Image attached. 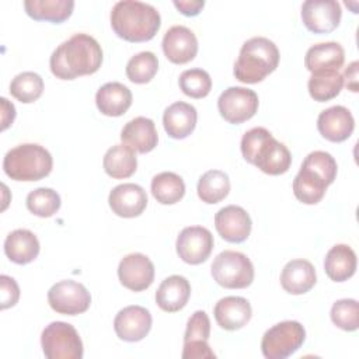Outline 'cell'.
<instances>
[{
    "label": "cell",
    "mask_w": 359,
    "mask_h": 359,
    "mask_svg": "<svg viewBox=\"0 0 359 359\" xmlns=\"http://www.w3.org/2000/svg\"><path fill=\"white\" fill-rule=\"evenodd\" d=\"M151 314L142 306H126L118 311L114 320V330L119 339L126 342L142 341L151 328Z\"/></svg>",
    "instance_id": "obj_14"
},
{
    "label": "cell",
    "mask_w": 359,
    "mask_h": 359,
    "mask_svg": "<svg viewBox=\"0 0 359 359\" xmlns=\"http://www.w3.org/2000/svg\"><path fill=\"white\" fill-rule=\"evenodd\" d=\"M108 203L116 216L130 219L143 213L147 206V195L137 184H119L109 192Z\"/></svg>",
    "instance_id": "obj_17"
},
{
    "label": "cell",
    "mask_w": 359,
    "mask_h": 359,
    "mask_svg": "<svg viewBox=\"0 0 359 359\" xmlns=\"http://www.w3.org/2000/svg\"><path fill=\"white\" fill-rule=\"evenodd\" d=\"M95 104L101 114L107 116H121L132 105V93L125 84L109 81L98 88Z\"/></svg>",
    "instance_id": "obj_25"
},
{
    "label": "cell",
    "mask_w": 359,
    "mask_h": 359,
    "mask_svg": "<svg viewBox=\"0 0 359 359\" xmlns=\"http://www.w3.org/2000/svg\"><path fill=\"white\" fill-rule=\"evenodd\" d=\"M118 278L126 289L143 292L154 280V265L150 258L142 252L128 254L118 265Z\"/></svg>",
    "instance_id": "obj_13"
},
{
    "label": "cell",
    "mask_w": 359,
    "mask_h": 359,
    "mask_svg": "<svg viewBox=\"0 0 359 359\" xmlns=\"http://www.w3.org/2000/svg\"><path fill=\"white\" fill-rule=\"evenodd\" d=\"M341 4L335 0H306L302 6V20L314 34H328L341 21Z\"/></svg>",
    "instance_id": "obj_12"
},
{
    "label": "cell",
    "mask_w": 359,
    "mask_h": 359,
    "mask_svg": "<svg viewBox=\"0 0 359 359\" xmlns=\"http://www.w3.org/2000/svg\"><path fill=\"white\" fill-rule=\"evenodd\" d=\"M41 346L48 359H81L83 342L77 330L65 321H53L41 334Z\"/></svg>",
    "instance_id": "obj_7"
},
{
    "label": "cell",
    "mask_w": 359,
    "mask_h": 359,
    "mask_svg": "<svg viewBox=\"0 0 359 359\" xmlns=\"http://www.w3.org/2000/svg\"><path fill=\"white\" fill-rule=\"evenodd\" d=\"M330 314L332 323L344 331H356L359 327V304L355 299L337 300Z\"/></svg>",
    "instance_id": "obj_38"
},
{
    "label": "cell",
    "mask_w": 359,
    "mask_h": 359,
    "mask_svg": "<svg viewBox=\"0 0 359 359\" xmlns=\"http://www.w3.org/2000/svg\"><path fill=\"white\" fill-rule=\"evenodd\" d=\"M48 303L59 314L77 316L88 310L91 294L83 283L66 279L52 285L48 290Z\"/></svg>",
    "instance_id": "obj_9"
},
{
    "label": "cell",
    "mask_w": 359,
    "mask_h": 359,
    "mask_svg": "<svg viewBox=\"0 0 359 359\" xmlns=\"http://www.w3.org/2000/svg\"><path fill=\"white\" fill-rule=\"evenodd\" d=\"M39 241L36 236L27 229L11 231L4 240V252L8 259L18 265L32 262L39 254Z\"/></svg>",
    "instance_id": "obj_26"
},
{
    "label": "cell",
    "mask_w": 359,
    "mask_h": 359,
    "mask_svg": "<svg viewBox=\"0 0 359 359\" xmlns=\"http://www.w3.org/2000/svg\"><path fill=\"white\" fill-rule=\"evenodd\" d=\"M158 70L157 56L150 50H143L132 56L126 63V76L132 83L146 84Z\"/></svg>",
    "instance_id": "obj_35"
},
{
    "label": "cell",
    "mask_w": 359,
    "mask_h": 359,
    "mask_svg": "<svg viewBox=\"0 0 359 359\" xmlns=\"http://www.w3.org/2000/svg\"><path fill=\"white\" fill-rule=\"evenodd\" d=\"M0 294H1V309L6 310L13 307L20 297V287L14 278L8 275L0 276Z\"/></svg>",
    "instance_id": "obj_41"
},
{
    "label": "cell",
    "mask_w": 359,
    "mask_h": 359,
    "mask_svg": "<svg viewBox=\"0 0 359 359\" xmlns=\"http://www.w3.org/2000/svg\"><path fill=\"white\" fill-rule=\"evenodd\" d=\"M0 102H1V130H4L10 126V123H13L15 118V108L4 97L0 98Z\"/></svg>",
    "instance_id": "obj_45"
},
{
    "label": "cell",
    "mask_w": 359,
    "mask_h": 359,
    "mask_svg": "<svg viewBox=\"0 0 359 359\" xmlns=\"http://www.w3.org/2000/svg\"><path fill=\"white\" fill-rule=\"evenodd\" d=\"M121 140L137 153L151 151L158 142L156 125L150 118L136 116L125 123L121 130Z\"/></svg>",
    "instance_id": "obj_20"
},
{
    "label": "cell",
    "mask_w": 359,
    "mask_h": 359,
    "mask_svg": "<svg viewBox=\"0 0 359 359\" xmlns=\"http://www.w3.org/2000/svg\"><path fill=\"white\" fill-rule=\"evenodd\" d=\"M240 147L245 161L257 165L262 172L269 175L283 174L292 164L289 149L262 126L247 130L241 137Z\"/></svg>",
    "instance_id": "obj_3"
},
{
    "label": "cell",
    "mask_w": 359,
    "mask_h": 359,
    "mask_svg": "<svg viewBox=\"0 0 359 359\" xmlns=\"http://www.w3.org/2000/svg\"><path fill=\"white\" fill-rule=\"evenodd\" d=\"M174 6L180 13L188 17L198 15L205 6L203 0H174Z\"/></svg>",
    "instance_id": "obj_43"
},
{
    "label": "cell",
    "mask_w": 359,
    "mask_h": 359,
    "mask_svg": "<svg viewBox=\"0 0 359 359\" xmlns=\"http://www.w3.org/2000/svg\"><path fill=\"white\" fill-rule=\"evenodd\" d=\"M161 46L165 57L175 65L188 63L198 53V39L195 34L184 25L168 28L163 36Z\"/></svg>",
    "instance_id": "obj_16"
},
{
    "label": "cell",
    "mask_w": 359,
    "mask_h": 359,
    "mask_svg": "<svg viewBox=\"0 0 359 359\" xmlns=\"http://www.w3.org/2000/svg\"><path fill=\"white\" fill-rule=\"evenodd\" d=\"M182 93L191 98H203L212 90V79L203 69L184 70L178 80Z\"/></svg>",
    "instance_id": "obj_37"
},
{
    "label": "cell",
    "mask_w": 359,
    "mask_h": 359,
    "mask_svg": "<svg viewBox=\"0 0 359 359\" xmlns=\"http://www.w3.org/2000/svg\"><path fill=\"white\" fill-rule=\"evenodd\" d=\"M345 60V50L338 42H321L310 46L304 56V66L313 74L339 70Z\"/></svg>",
    "instance_id": "obj_22"
},
{
    "label": "cell",
    "mask_w": 359,
    "mask_h": 359,
    "mask_svg": "<svg viewBox=\"0 0 359 359\" xmlns=\"http://www.w3.org/2000/svg\"><path fill=\"white\" fill-rule=\"evenodd\" d=\"M189 296L191 285L188 279L181 275H171L160 283L156 292V303L163 311L175 313L187 306Z\"/></svg>",
    "instance_id": "obj_23"
},
{
    "label": "cell",
    "mask_w": 359,
    "mask_h": 359,
    "mask_svg": "<svg viewBox=\"0 0 359 359\" xmlns=\"http://www.w3.org/2000/svg\"><path fill=\"white\" fill-rule=\"evenodd\" d=\"M184 359H212L216 358L208 342H187L184 344L182 355Z\"/></svg>",
    "instance_id": "obj_42"
},
{
    "label": "cell",
    "mask_w": 359,
    "mask_h": 359,
    "mask_svg": "<svg viewBox=\"0 0 359 359\" xmlns=\"http://www.w3.org/2000/svg\"><path fill=\"white\" fill-rule=\"evenodd\" d=\"M215 320L219 327L227 331L243 328L251 320V304L240 296H226L220 299L213 309Z\"/></svg>",
    "instance_id": "obj_19"
},
{
    "label": "cell",
    "mask_w": 359,
    "mask_h": 359,
    "mask_svg": "<svg viewBox=\"0 0 359 359\" xmlns=\"http://www.w3.org/2000/svg\"><path fill=\"white\" fill-rule=\"evenodd\" d=\"M258 104L257 93L247 87H229L217 100L222 118L234 125L251 119L258 111Z\"/></svg>",
    "instance_id": "obj_10"
},
{
    "label": "cell",
    "mask_w": 359,
    "mask_h": 359,
    "mask_svg": "<svg viewBox=\"0 0 359 359\" xmlns=\"http://www.w3.org/2000/svg\"><path fill=\"white\" fill-rule=\"evenodd\" d=\"M27 208L39 217H50L60 208V196L52 188H36L27 195Z\"/></svg>",
    "instance_id": "obj_36"
},
{
    "label": "cell",
    "mask_w": 359,
    "mask_h": 359,
    "mask_svg": "<svg viewBox=\"0 0 359 359\" xmlns=\"http://www.w3.org/2000/svg\"><path fill=\"white\" fill-rule=\"evenodd\" d=\"M25 13L36 21H50L55 24L67 20L74 8L73 0H25Z\"/></svg>",
    "instance_id": "obj_28"
},
{
    "label": "cell",
    "mask_w": 359,
    "mask_h": 359,
    "mask_svg": "<svg viewBox=\"0 0 359 359\" xmlns=\"http://www.w3.org/2000/svg\"><path fill=\"white\" fill-rule=\"evenodd\" d=\"M210 269L216 283L226 289H244L254 280V265L240 251H222L213 259Z\"/></svg>",
    "instance_id": "obj_6"
},
{
    "label": "cell",
    "mask_w": 359,
    "mask_h": 359,
    "mask_svg": "<svg viewBox=\"0 0 359 359\" xmlns=\"http://www.w3.org/2000/svg\"><path fill=\"white\" fill-rule=\"evenodd\" d=\"M198 112L194 105L177 101L168 105L163 114V125L167 135L172 139H185L196 126Z\"/></svg>",
    "instance_id": "obj_21"
},
{
    "label": "cell",
    "mask_w": 359,
    "mask_h": 359,
    "mask_svg": "<svg viewBox=\"0 0 359 359\" xmlns=\"http://www.w3.org/2000/svg\"><path fill=\"white\" fill-rule=\"evenodd\" d=\"M52 167L50 153L36 143L18 144L3 158V170L14 181H39L50 174Z\"/></svg>",
    "instance_id": "obj_5"
},
{
    "label": "cell",
    "mask_w": 359,
    "mask_h": 359,
    "mask_svg": "<svg viewBox=\"0 0 359 359\" xmlns=\"http://www.w3.org/2000/svg\"><path fill=\"white\" fill-rule=\"evenodd\" d=\"M306 330L299 321L286 320L272 325L261 339V351L266 359H285L304 342Z\"/></svg>",
    "instance_id": "obj_8"
},
{
    "label": "cell",
    "mask_w": 359,
    "mask_h": 359,
    "mask_svg": "<svg viewBox=\"0 0 359 359\" xmlns=\"http://www.w3.org/2000/svg\"><path fill=\"white\" fill-rule=\"evenodd\" d=\"M344 87V77L338 70L313 73L309 79V94L314 101L325 102L335 98Z\"/></svg>",
    "instance_id": "obj_33"
},
{
    "label": "cell",
    "mask_w": 359,
    "mask_h": 359,
    "mask_svg": "<svg viewBox=\"0 0 359 359\" xmlns=\"http://www.w3.org/2000/svg\"><path fill=\"white\" fill-rule=\"evenodd\" d=\"M302 165L310 168L311 171L317 172L320 177H323L328 185H331L337 177V161L335 158L323 150H314L306 156Z\"/></svg>",
    "instance_id": "obj_39"
},
{
    "label": "cell",
    "mask_w": 359,
    "mask_h": 359,
    "mask_svg": "<svg viewBox=\"0 0 359 359\" xmlns=\"http://www.w3.org/2000/svg\"><path fill=\"white\" fill-rule=\"evenodd\" d=\"M213 236L202 226H188L177 237L175 248L178 257L191 265L205 262L213 250Z\"/></svg>",
    "instance_id": "obj_11"
},
{
    "label": "cell",
    "mask_w": 359,
    "mask_h": 359,
    "mask_svg": "<svg viewBox=\"0 0 359 359\" xmlns=\"http://www.w3.org/2000/svg\"><path fill=\"white\" fill-rule=\"evenodd\" d=\"M317 129L324 139L339 143L352 135L355 119L346 107L334 105L320 112L317 118Z\"/></svg>",
    "instance_id": "obj_18"
},
{
    "label": "cell",
    "mask_w": 359,
    "mask_h": 359,
    "mask_svg": "<svg viewBox=\"0 0 359 359\" xmlns=\"http://www.w3.org/2000/svg\"><path fill=\"white\" fill-rule=\"evenodd\" d=\"M196 191L202 202L209 205L219 203L230 192L229 175L220 170H209L201 175Z\"/></svg>",
    "instance_id": "obj_32"
},
{
    "label": "cell",
    "mask_w": 359,
    "mask_h": 359,
    "mask_svg": "<svg viewBox=\"0 0 359 359\" xmlns=\"http://www.w3.org/2000/svg\"><path fill=\"white\" fill-rule=\"evenodd\" d=\"M250 215L237 205H229L215 215V227L219 236L229 243H243L251 233Z\"/></svg>",
    "instance_id": "obj_15"
},
{
    "label": "cell",
    "mask_w": 359,
    "mask_h": 359,
    "mask_svg": "<svg viewBox=\"0 0 359 359\" xmlns=\"http://www.w3.org/2000/svg\"><path fill=\"white\" fill-rule=\"evenodd\" d=\"M43 91V80L35 72H22L17 74L10 83L11 95L24 102L29 104L36 101Z\"/></svg>",
    "instance_id": "obj_34"
},
{
    "label": "cell",
    "mask_w": 359,
    "mask_h": 359,
    "mask_svg": "<svg viewBox=\"0 0 359 359\" xmlns=\"http://www.w3.org/2000/svg\"><path fill=\"white\" fill-rule=\"evenodd\" d=\"M278 63V46L265 36H254L243 43L233 73L238 81L255 84L271 74Z\"/></svg>",
    "instance_id": "obj_4"
},
{
    "label": "cell",
    "mask_w": 359,
    "mask_h": 359,
    "mask_svg": "<svg viewBox=\"0 0 359 359\" xmlns=\"http://www.w3.org/2000/svg\"><path fill=\"white\" fill-rule=\"evenodd\" d=\"M327 187L328 184L323 177L304 165L300 167L293 180V194L300 202L306 205L318 203L325 195Z\"/></svg>",
    "instance_id": "obj_30"
},
{
    "label": "cell",
    "mask_w": 359,
    "mask_h": 359,
    "mask_svg": "<svg viewBox=\"0 0 359 359\" xmlns=\"http://www.w3.org/2000/svg\"><path fill=\"white\" fill-rule=\"evenodd\" d=\"M324 271L334 282H345L356 271V254L346 244H337L330 248L324 259Z\"/></svg>",
    "instance_id": "obj_27"
},
{
    "label": "cell",
    "mask_w": 359,
    "mask_h": 359,
    "mask_svg": "<svg viewBox=\"0 0 359 359\" xmlns=\"http://www.w3.org/2000/svg\"><path fill=\"white\" fill-rule=\"evenodd\" d=\"M358 70H359V62H352L351 65H348V67H345L344 72V83L346 86L348 90L358 93L359 87H358Z\"/></svg>",
    "instance_id": "obj_44"
},
{
    "label": "cell",
    "mask_w": 359,
    "mask_h": 359,
    "mask_svg": "<svg viewBox=\"0 0 359 359\" xmlns=\"http://www.w3.org/2000/svg\"><path fill=\"white\" fill-rule=\"evenodd\" d=\"M151 194L161 205H174L185 195L184 180L171 171H163L153 177L150 184Z\"/></svg>",
    "instance_id": "obj_31"
},
{
    "label": "cell",
    "mask_w": 359,
    "mask_h": 359,
    "mask_svg": "<svg viewBox=\"0 0 359 359\" xmlns=\"http://www.w3.org/2000/svg\"><path fill=\"white\" fill-rule=\"evenodd\" d=\"M316 282V269L307 259H292L280 272V285L290 294L307 293Z\"/></svg>",
    "instance_id": "obj_24"
},
{
    "label": "cell",
    "mask_w": 359,
    "mask_h": 359,
    "mask_svg": "<svg viewBox=\"0 0 359 359\" xmlns=\"http://www.w3.org/2000/svg\"><path fill=\"white\" fill-rule=\"evenodd\" d=\"M114 32L129 42H144L154 38L161 25L156 7L137 0H121L111 10Z\"/></svg>",
    "instance_id": "obj_2"
},
{
    "label": "cell",
    "mask_w": 359,
    "mask_h": 359,
    "mask_svg": "<svg viewBox=\"0 0 359 359\" xmlns=\"http://www.w3.org/2000/svg\"><path fill=\"white\" fill-rule=\"evenodd\" d=\"M210 335V320L203 310L195 311L188 323L184 335V344L187 342H208Z\"/></svg>",
    "instance_id": "obj_40"
},
{
    "label": "cell",
    "mask_w": 359,
    "mask_h": 359,
    "mask_svg": "<svg viewBox=\"0 0 359 359\" xmlns=\"http://www.w3.org/2000/svg\"><path fill=\"white\" fill-rule=\"evenodd\" d=\"M102 63L101 45L91 35L74 34L50 55L49 66L60 80H73L95 73Z\"/></svg>",
    "instance_id": "obj_1"
},
{
    "label": "cell",
    "mask_w": 359,
    "mask_h": 359,
    "mask_svg": "<svg viewBox=\"0 0 359 359\" xmlns=\"http://www.w3.org/2000/svg\"><path fill=\"white\" fill-rule=\"evenodd\" d=\"M105 172L115 178L123 180L130 177L137 168V158L135 150L126 144H115L107 150L102 158Z\"/></svg>",
    "instance_id": "obj_29"
}]
</instances>
